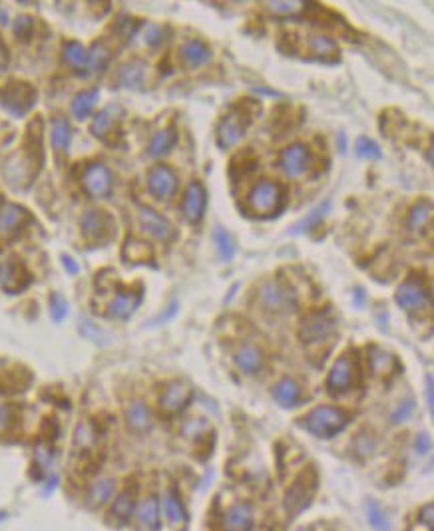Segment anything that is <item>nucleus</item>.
<instances>
[{
    "instance_id": "nucleus-1",
    "label": "nucleus",
    "mask_w": 434,
    "mask_h": 531,
    "mask_svg": "<svg viewBox=\"0 0 434 531\" xmlns=\"http://www.w3.org/2000/svg\"><path fill=\"white\" fill-rule=\"evenodd\" d=\"M299 339H301V343L305 346L309 359H319L317 360V364H319L321 360L327 359L329 350L335 344V339H337V321L325 310L311 312L303 321V325H301Z\"/></svg>"
},
{
    "instance_id": "nucleus-2",
    "label": "nucleus",
    "mask_w": 434,
    "mask_h": 531,
    "mask_svg": "<svg viewBox=\"0 0 434 531\" xmlns=\"http://www.w3.org/2000/svg\"><path fill=\"white\" fill-rule=\"evenodd\" d=\"M348 424V416L335 406H317L303 418V426L317 438H333Z\"/></svg>"
},
{
    "instance_id": "nucleus-3",
    "label": "nucleus",
    "mask_w": 434,
    "mask_h": 531,
    "mask_svg": "<svg viewBox=\"0 0 434 531\" xmlns=\"http://www.w3.org/2000/svg\"><path fill=\"white\" fill-rule=\"evenodd\" d=\"M283 203V189L271 179L257 181L247 195V211L255 217L275 215Z\"/></svg>"
},
{
    "instance_id": "nucleus-4",
    "label": "nucleus",
    "mask_w": 434,
    "mask_h": 531,
    "mask_svg": "<svg viewBox=\"0 0 434 531\" xmlns=\"http://www.w3.org/2000/svg\"><path fill=\"white\" fill-rule=\"evenodd\" d=\"M36 103V90L26 82H8L0 88V106L14 118L26 116Z\"/></svg>"
},
{
    "instance_id": "nucleus-5",
    "label": "nucleus",
    "mask_w": 434,
    "mask_h": 531,
    "mask_svg": "<svg viewBox=\"0 0 434 531\" xmlns=\"http://www.w3.org/2000/svg\"><path fill=\"white\" fill-rule=\"evenodd\" d=\"M257 297H259L261 307L269 312L281 314V312H289L295 309V292L275 279L265 281L259 287Z\"/></svg>"
},
{
    "instance_id": "nucleus-6",
    "label": "nucleus",
    "mask_w": 434,
    "mask_h": 531,
    "mask_svg": "<svg viewBox=\"0 0 434 531\" xmlns=\"http://www.w3.org/2000/svg\"><path fill=\"white\" fill-rule=\"evenodd\" d=\"M80 227H82V235L96 245L108 243L114 237V219L104 211H88L80 219Z\"/></svg>"
},
{
    "instance_id": "nucleus-7",
    "label": "nucleus",
    "mask_w": 434,
    "mask_h": 531,
    "mask_svg": "<svg viewBox=\"0 0 434 531\" xmlns=\"http://www.w3.org/2000/svg\"><path fill=\"white\" fill-rule=\"evenodd\" d=\"M355 378H357V364L348 354H343L331 366L329 377H327V388L333 394H343V392H347L355 386Z\"/></svg>"
},
{
    "instance_id": "nucleus-8",
    "label": "nucleus",
    "mask_w": 434,
    "mask_h": 531,
    "mask_svg": "<svg viewBox=\"0 0 434 531\" xmlns=\"http://www.w3.org/2000/svg\"><path fill=\"white\" fill-rule=\"evenodd\" d=\"M309 161H311L309 148L305 143H293V146H289L287 150L281 152L279 168L287 177L295 179V177H301L303 173L307 172Z\"/></svg>"
},
{
    "instance_id": "nucleus-9",
    "label": "nucleus",
    "mask_w": 434,
    "mask_h": 531,
    "mask_svg": "<svg viewBox=\"0 0 434 531\" xmlns=\"http://www.w3.org/2000/svg\"><path fill=\"white\" fill-rule=\"evenodd\" d=\"M245 130H247V120H244V114L237 110L229 112L217 126V146L221 150L233 148L245 136Z\"/></svg>"
},
{
    "instance_id": "nucleus-10",
    "label": "nucleus",
    "mask_w": 434,
    "mask_h": 531,
    "mask_svg": "<svg viewBox=\"0 0 434 531\" xmlns=\"http://www.w3.org/2000/svg\"><path fill=\"white\" fill-rule=\"evenodd\" d=\"M32 277L26 271V267L18 261H4L0 263V287L2 291L17 294L30 285Z\"/></svg>"
},
{
    "instance_id": "nucleus-11",
    "label": "nucleus",
    "mask_w": 434,
    "mask_h": 531,
    "mask_svg": "<svg viewBox=\"0 0 434 531\" xmlns=\"http://www.w3.org/2000/svg\"><path fill=\"white\" fill-rule=\"evenodd\" d=\"M148 189L156 199H170L177 189V175L168 166H154L148 172Z\"/></svg>"
},
{
    "instance_id": "nucleus-12",
    "label": "nucleus",
    "mask_w": 434,
    "mask_h": 531,
    "mask_svg": "<svg viewBox=\"0 0 434 531\" xmlns=\"http://www.w3.org/2000/svg\"><path fill=\"white\" fill-rule=\"evenodd\" d=\"M395 299H397V305H399L400 309L415 310L424 307V305H428L431 294H428V289H426L420 281H417V279H408V281H404L399 289H397Z\"/></svg>"
},
{
    "instance_id": "nucleus-13",
    "label": "nucleus",
    "mask_w": 434,
    "mask_h": 531,
    "mask_svg": "<svg viewBox=\"0 0 434 531\" xmlns=\"http://www.w3.org/2000/svg\"><path fill=\"white\" fill-rule=\"evenodd\" d=\"M191 386L188 382L181 380H174L168 384V388L159 396V406L166 414H177L181 412L191 400Z\"/></svg>"
},
{
    "instance_id": "nucleus-14",
    "label": "nucleus",
    "mask_w": 434,
    "mask_h": 531,
    "mask_svg": "<svg viewBox=\"0 0 434 531\" xmlns=\"http://www.w3.org/2000/svg\"><path fill=\"white\" fill-rule=\"evenodd\" d=\"M313 490H315V483L309 485V472L301 474L285 494V510L291 515L301 514L311 503Z\"/></svg>"
},
{
    "instance_id": "nucleus-15",
    "label": "nucleus",
    "mask_w": 434,
    "mask_h": 531,
    "mask_svg": "<svg viewBox=\"0 0 434 531\" xmlns=\"http://www.w3.org/2000/svg\"><path fill=\"white\" fill-rule=\"evenodd\" d=\"M82 186L90 197H106L112 189V173L102 163H92L82 175Z\"/></svg>"
},
{
    "instance_id": "nucleus-16",
    "label": "nucleus",
    "mask_w": 434,
    "mask_h": 531,
    "mask_svg": "<svg viewBox=\"0 0 434 531\" xmlns=\"http://www.w3.org/2000/svg\"><path fill=\"white\" fill-rule=\"evenodd\" d=\"M208 206V193L199 181H191L186 189V197H184V217L190 223H199L204 219Z\"/></svg>"
},
{
    "instance_id": "nucleus-17",
    "label": "nucleus",
    "mask_w": 434,
    "mask_h": 531,
    "mask_svg": "<svg viewBox=\"0 0 434 531\" xmlns=\"http://www.w3.org/2000/svg\"><path fill=\"white\" fill-rule=\"evenodd\" d=\"M139 225L141 229L157 241H168L172 237V225L154 209L139 207Z\"/></svg>"
},
{
    "instance_id": "nucleus-18",
    "label": "nucleus",
    "mask_w": 434,
    "mask_h": 531,
    "mask_svg": "<svg viewBox=\"0 0 434 531\" xmlns=\"http://www.w3.org/2000/svg\"><path fill=\"white\" fill-rule=\"evenodd\" d=\"M253 528V510L249 503H235L224 515V531H251Z\"/></svg>"
},
{
    "instance_id": "nucleus-19",
    "label": "nucleus",
    "mask_w": 434,
    "mask_h": 531,
    "mask_svg": "<svg viewBox=\"0 0 434 531\" xmlns=\"http://www.w3.org/2000/svg\"><path fill=\"white\" fill-rule=\"evenodd\" d=\"M136 512V496H134V490H124L122 494H118V497L114 499L112 508H110V521L118 528L126 525L132 515Z\"/></svg>"
},
{
    "instance_id": "nucleus-20",
    "label": "nucleus",
    "mask_w": 434,
    "mask_h": 531,
    "mask_svg": "<svg viewBox=\"0 0 434 531\" xmlns=\"http://www.w3.org/2000/svg\"><path fill=\"white\" fill-rule=\"evenodd\" d=\"M235 366L244 372V374H257L263 366V352L255 344H244L235 354H233Z\"/></svg>"
},
{
    "instance_id": "nucleus-21",
    "label": "nucleus",
    "mask_w": 434,
    "mask_h": 531,
    "mask_svg": "<svg viewBox=\"0 0 434 531\" xmlns=\"http://www.w3.org/2000/svg\"><path fill=\"white\" fill-rule=\"evenodd\" d=\"M139 303H141V292H118V294L114 297V301L110 303L108 312H110V317H114V319H128V317L134 314V310L138 309Z\"/></svg>"
},
{
    "instance_id": "nucleus-22",
    "label": "nucleus",
    "mask_w": 434,
    "mask_h": 531,
    "mask_svg": "<svg viewBox=\"0 0 434 531\" xmlns=\"http://www.w3.org/2000/svg\"><path fill=\"white\" fill-rule=\"evenodd\" d=\"M179 54H181V60L186 62V66H190V68L204 66L211 58L209 46L204 44L201 40H188V42H184L181 48H179Z\"/></svg>"
},
{
    "instance_id": "nucleus-23",
    "label": "nucleus",
    "mask_w": 434,
    "mask_h": 531,
    "mask_svg": "<svg viewBox=\"0 0 434 531\" xmlns=\"http://www.w3.org/2000/svg\"><path fill=\"white\" fill-rule=\"evenodd\" d=\"M273 398L283 408H293L301 400V388L293 378H283L273 388Z\"/></svg>"
},
{
    "instance_id": "nucleus-24",
    "label": "nucleus",
    "mask_w": 434,
    "mask_h": 531,
    "mask_svg": "<svg viewBox=\"0 0 434 531\" xmlns=\"http://www.w3.org/2000/svg\"><path fill=\"white\" fill-rule=\"evenodd\" d=\"M28 219V211L17 203H6L0 209V231L12 233L22 227V223Z\"/></svg>"
},
{
    "instance_id": "nucleus-25",
    "label": "nucleus",
    "mask_w": 434,
    "mask_h": 531,
    "mask_svg": "<svg viewBox=\"0 0 434 531\" xmlns=\"http://www.w3.org/2000/svg\"><path fill=\"white\" fill-rule=\"evenodd\" d=\"M138 521L146 531L159 530V501L156 496L146 497L138 508Z\"/></svg>"
},
{
    "instance_id": "nucleus-26",
    "label": "nucleus",
    "mask_w": 434,
    "mask_h": 531,
    "mask_svg": "<svg viewBox=\"0 0 434 531\" xmlns=\"http://www.w3.org/2000/svg\"><path fill=\"white\" fill-rule=\"evenodd\" d=\"M368 364H371V370L377 374V377H391L395 374V370L399 368V362L397 359L391 354V352H384L381 348H371V357H368Z\"/></svg>"
},
{
    "instance_id": "nucleus-27",
    "label": "nucleus",
    "mask_w": 434,
    "mask_h": 531,
    "mask_svg": "<svg viewBox=\"0 0 434 531\" xmlns=\"http://www.w3.org/2000/svg\"><path fill=\"white\" fill-rule=\"evenodd\" d=\"M146 76V64L144 62H128L118 70V84L128 90H138L144 84Z\"/></svg>"
},
{
    "instance_id": "nucleus-28",
    "label": "nucleus",
    "mask_w": 434,
    "mask_h": 531,
    "mask_svg": "<svg viewBox=\"0 0 434 531\" xmlns=\"http://www.w3.org/2000/svg\"><path fill=\"white\" fill-rule=\"evenodd\" d=\"M122 110L118 108V106H108L104 108L94 121H92V134L96 137H106L114 128H116V123H118V114H120Z\"/></svg>"
},
{
    "instance_id": "nucleus-29",
    "label": "nucleus",
    "mask_w": 434,
    "mask_h": 531,
    "mask_svg": "<svg viewBox=\"0 0 434 531\" xmlns=\"http://www.w3.org/2000/svg\"><path fill=\"white\" fill-rule=\"evenodd\" d=\"M126 424H128V428L132 430V432H146V430L150 428V424H152L148 406L141 404V402L130 404L128 410H126Z\"/></svg>"
},
{
    "instance_id": "nucleus-30",
    "label": "nucleus",
    "mask_w": 434,
    "mask_h": 531,
    "mask_svg": "<svg viewBox=\"0 0 434 531\" xmlns=\"http://www.w3.org/2000/svg\"><path fill=\"white\" fill-rule=\"evenodd\" d=\"M164 512H166V517L170 523L174 525H179V523H186L188 515H186V508L181 503V499L177 496L175 488H170L166 492V497H164Z\"/></svg>"
},
{
    "instance_id": "nucleus-31",
    "label": "nucleus",
    "mask_w": 434,
    "mask_h": 531,
    "mask_svg": "<svg viewBox=\"0 0 434 531\" xmlns=\"http://www.w3.org/2000/svg\"><path fill=\"white\" fill-rule=\"evenodd\" d=\"M431 219H433V203L428 199H420L411 207L406 223L413 231H422L431 223Z\"/></svg>"
},
{
    "instance_id": "nucleus-32",
    "label": "nucleus",
    "mask_w": 434,
    "mask_h": 531,
    "mask_svg": "<svg viewBox=\"0 0 434 531\" xmlns=\"http://www.w3.org/2000/svg\"><path fill=\"white\" fill-rule=\"evenodd\" d=\"M114 488H116L114 480H110V478H102L96 483H92V488L88 492V503L92 508H102L114 496Z\"/></svg>"
},
{
    "instance_id": "nucleus-33",
    "label": "nucleus",
    "mask_w": 434,
    "mask_h": 531,
    "mask_svg": "<svg viewBox=\"0 0 434 531\" xmlns=\"http://www.w3.org/2000/svg\"><path fill=\"white\" fill-rule=\"evenodd\" d=\"M100 98V92L98 90H86V92H80L74 100H72V114L78 118V120H84L92 114L94 106Z\"/></svg>"
},
{
    "instance_id": "nucleus-34",
    "label": "nucleus",
    "mask_w": 434,
    "mask_h": 531,
    "mask_svg": "<svg viewBox=\"0 0 434 531\" xmlns=\"http://www.w3.org/2000/svg\"><path fill=\"white\" fill-rule=\"evenodd\" d=\"M124 261L126 263H148L152 259V247L138 239H128L124 245Z\"/></svg>"
},
{
    "instance_id": "nucleus-35",
    "label": "nucleus",
    "mask_w": 434,
    "mask_h": 531,
    "mask_svg": "<svg viewBox=\"0 0 434 531\" xmlns=\"http://www.w3.org/2000/svg\"><path fill=\"white\" fill-rule=\"evenodd\" d=\"M98 442V432H96V426L92 422H80L76 426V432H74V445L76 450H82V452H88L92 450Z\"/></svg>"
},
{
    "instance_id": "nucleus-36",
    "label": "nucleus",
    "mask_w": 434,
    "mask_h": 531,
    "mask_svg": "<svg viewBox=\"0 0 434 531\" xmlns=\"http://www.w3.org/2000/svg\"><path fill=\"white\" fill-rule=\"evenodd\" d=\"M175 139H177V136H175L174 130H161V132H157L156 136H154V139L150 141V155H152V157H159V155L168 154V152L174 148Z\"/></svg>"
},
{
    "instance_id": "nucleus-37",
    "label": "nucleus",
    "mask_w": 434,
    "mask_h": 531,
    "mask_svg": "<svg viewBox=\"0 0 434 531\" xmlns=\"http://www.w3.org/2000/svg\"><path fill=\"white\" fill-rule=\"evenodd\" d=\"M50 139H52V146L58 150V152H64L68 150L70 139H72V132H70V126L66 120H52V130H50Z\"/></svg>"
},
{
    "instance_id": "nucleus-38",
    "label": "nucleus",
    "mask_w": 434,
    "mask_h": 531,
    "mask_svg": "<svg viewBox=\"0 0 434 531\" xmlns=\"http://www.w3.org/2000/svg\"><path fill=\"white\" fill-rule=\"evenodd\" d=\"M213 243L217 247V253H219L221 261L227 263V261L233 259V255H235V243H233V237L227 233L224 227H217L213 231Z\"/></svg>"
},
{
    "instance_id": "nucleus-39",
    "label": "nucleus",
    "mask_w": 434,
    "mask_h": 531,
    "mask_svg": "<svg viewBox=\"0 0 434 531\" xmlns=\"http://www.w3.org/2000/svg\"><path fill=\"white\" fill-rule=\"evenodd\" d=\"M307 46L317 58H329V56L337 54V44L329 36H309Z\"/></svg>"
},
{
    "instance_id": "nucleus-40",
    "label": "nucleus",
    "mask_w": 434,
    "mask_h": 531,
    "mask_svg": "<svg viewBox=\"0 0 434 531\" xmlns=\"http://www.w3.org/2000/svg\"><path fill=\"white\" fill-rule=\"evenodd\" d=\"M64 60L74 68H86L88 52L80 42H66L64 44Z\"/></svg>"
},
{
    "instance_id": "nucleus-41",
    "label": "nucleus",
    "mask_w": 434,
    "mask_h": 531,
    "mask_svg": "<svg viewBox=\"0 0 434 531\" xmlns=\"http://www.w3.org/2000/svg\"><path fill=\"white\" fill-rule=\"evenodd\" d=\"M327 209H329V203H321V206L317 207V209H313L311 213L303 219V221H299L291 229V233H295V235H299V233H307V231H311L313 227L315 225H319L321 223V219L325 217V213H327Z\"/></svg>"
},
{
    "instance_id": "nucleus-42",
    "label": "nucleus",
    "mask_w": 434,
    "mask_h": 531,
    "mask_svg": "<svg viewBox=\"0 0 434 531\" xmlns=\"http://www.w3.org/2000/svg\"><path fill=\"white\" fill-rule=\"evenodd\" d=\"M366 519H368V523L377 531L391 530L388 517L384 515V512H382L381 505H379L377 501H366Z\"/></svg>"
},
{
    "instance_id": "nucleus-43",
    "label": "nucleus",
    "mask_w": 434,
    "mask_h": 531,
    "mask_svg": "<svg viewBox=\"0 0 434 531\" xmlns=\"http://www.w3.org/2000/svg\"><path fill=\"white\" fill-rule=\"evenodd\" d=\"M108 60H110V54H108V50H106V46L102 42L94 44V48L88 52V68L92 70V72L104 70Z\"/></svg>"
},
{
    "instance_id": "nucleus-44",
    "label": "nucleus",
    "mask_w": 434,
    "mask_h": 531,
    "mask_svg": "<svg viewBox=\"0 0 434 531\" xmlns=\"http://www.w3.org/2000/svg\"><path fill=\"white\" fill-rule=\"evenodd\" d=\"M305 6V2H299V0H271V2H265V8L275 12V14H295L301 8Z\"/></svg>"
},
{
    "instance_id": "nucleus-45",
    "label": "nucleus",
    "mask_w": 434,
    "mask_h": 531,
    "mask_svg": "<svg viewBox=\"0 0 434 531\" xmlns=\"http://www.w3.org/2000/svg\"><path fill=\"white\" fill-rule=\"evenodd\" d=\"M357 155L365 159H381V148L377 141L368 137H359L357 139Z\"/></svg>"
},
{
    "instance_id": "nucleus-46",
    "label": "nucleus",
    "mask_w": 434,
    "mask_h": 531,
    "mask_svg": "<svg viewBox=\"0 0 434 531\" xmlns=\"http://www.w3.org/2000/svg\"><path fill=\"white\" fill-rule=\"evenodd\" d=\"M50 314H52V319L56 323L64 321L66 314H68V303H66V299H64L62 294H58V292H54L52 297H50Z\"/></svg>"
},
{
    "instance_id": "nucleus-47",
    "label": "nucleus",
    "mask_w": 434,
    "mask_h": 531,
    "mask_svg": "<svg viewBox=\"0 0 434 531\" xmlns=\"http://www.w3.org/2000/svg\"><path fill=\"white\" fill-rule=\"evenodd\" d=\"M32 28H34V20L30 17H18L14 22V34L20 40H28L32 34Z\"/></svg>"
},
{
    "instance_id": "nucleus-48",
    "label": "nucleus",
    "mask_w": 434,
    "mask_h": 531,
    "mask_svg": "<svg viewBox=\"0 0 434 531\" xmlns=\"http://www.w3.org/2000/svg\"><path fill=\"white\" fill-rule=\"evenodd\" d=\"M12 422H14V410L8 404H0V434H4L10 428Z\"/></svg>"
},
{
    "instance_id": "nucleus-49",
    "label": "nucleus",
    "mask_w": 434,
    "mask_h": 531,
    "mask_svg": "<svg viewBox=\"0 0 434 531\" xmlns=\"http://www.w3.org/2000/svg\"><path fill=\"white\" fill-rule=\"evenodd\" d=\"M413 410H415V404H413V400H411V402H406V404L402 402L399 408L393 412V422H395V424H400V422L408 420V416L413 414Z\"/></svg>"
},
{
    "instance_id": "nucleus-50",
    "label": "nucleus",
    "mask_w": 434,
    "mask_h": 531,
    "mask_svg": "<svg viewBox=\"0 0 434 531\" xmlns=\"http://www.w3.org/2000/svg\"><path fill=\"white\" fill-rule=\"evenodd\" d=\"M159 40H161V28L156 26V24H150V26H148V30H146V42L154 46V44H157Z\"/></svg>"
},
{
    "instance_id": "nucleus-51",
    "label": "nucleus",
    "mask_w": 434,
    "mask_h": 531,
    "mask_svg": "<svg viewBox=\"0 0 434 531\" xmlns=\"http://www.w3.org/2000/svg\"><path fill=\"white\" fill-rule=\"evenodd\" d=\"M420 519L426 523V530L433 531V503H426L422 510H420Z\"/></svg>"
},
{
    "instance_id": "nucleus-52",
    "label": "nucleus",
    "mask_w": 434,
    "mask_h": 531,
    "mask_svg": "<svg viewBox=\"0 0 434 531\" xmlns=\"http://www.w3.org/2000/svg\"><path fill=\"white\" fill-rule=\"evenodd\" d=\"M417 450L420 452V454H426V452H431V445H433V442H431V436L428 434H420L417 438Z\"/></svg>"
},
{
    "instance_id": "nucleus-53",
    "label": "nucleus",
    "mask_w": 434,
    "mask_h": 531,
    "mask_svg": "<svg viewBox=\"0 0 434 531\" xmlns=\"http://www.w3.org/2000/svg\"><path fill=\"white\" fill-rule=\"evenodd\" d=\"M62 265L66 267V271H68L70 274H78V271H80V267L76 265V261L72 257H68V255H64L62 257Z\"/></svg>"
},
{
    "instance_id": "nucleus-54",
    "label": "nucleus",
    "mask_w": 434,
    "mask_h": 531,
    "mask_svg": "<svg viewBox=\"0 0 434 531\" xmlns=\"http://www.w3.org/2000/svg\"><path fill=\"white\" fill-rule=\"evenodd\" d=\"M433 388H434V386H433V377L428 374V377H426V400H428V410H431V412H433V408H434Z\"/></svg>"
},
{
    "instance_id": "nucleus-55",
    "label": "nucleus",
    "mask_w": 434,
    "mask_h": 531,
    "mask_svg": "<svg viewBox=\"0 0 434 531\" xmlns=\"http://www.w3.org/2000/svg\"><path fill=\"white\" fill-rule=\"evenodd\" d=\"M6 66H8V50H6V46L0 42V74L6 70Z\"/></svg>"
},
{
    "instance_id": "nucleus-56",
    "label": "nucleus",
    "mask_w": 434,
    "mask_h": 531,
    "mask_svg": "<svg viewBox=\"0 0 434 531\" xmlns=\"http://www.w3.org/2000/svg\"><path fill=\"white\" fill-rule=\"evenodd\" d=\"M8 22V14L0 8V24H6Z\"/></svg>"
}]
</instances>
